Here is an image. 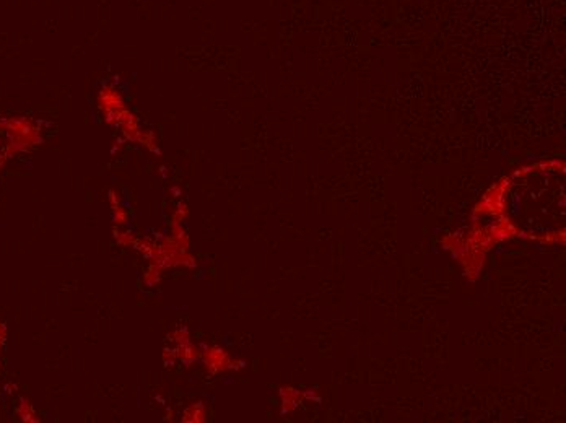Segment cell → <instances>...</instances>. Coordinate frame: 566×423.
I'll return each mask as SVG.
<instances>
[{
    "instance_id": "1",
    "label": "cell",
    "mask_w": 566,
    "mask_h": 423,
    "mask_svg": "<svg viewBox=\"0 0 566 423\" xmlns=\"http://www.w3.org/2000/svg\"><path fill=\"white\" fill-rule=\"evenodd\" d=\"M202 358H204L205 368L209 369L210 374L221 373V371H225V369L233 368V364H235L228 353H226L225 350H221L220 347H207Z\"/></svg>"
},
{
    "instance_id": "2",
    "label": "cell",
    "mask_w": 566,
    "mask_h": 423,
    "mask_svg": "<svg viewBox=\"0 0 566 423\" xmlns=\"http://www.w3.org/2000/svg\"><path fill=\"white\" fill-rule=\"evenodd\" d=\"M200 357L199 348L194 345V343H184V345L178 347V358L186 364V366H192V364L197 362V358Z\"/></svg>"
},
{
    "instance_id": "3",
    "label": "cell",
    "mask_w": 566,
    "mask_h": 423,
    "mask_svg": "<svg viewBox=\"0 0 566 423\" xmlns=\"http://www.w3.org/2000/svg\"><path fill=\"white\" fill-rule=\"evenodd\" d=\"M207 410L202 402H194L190 404L182 414V422H205Z\"/></svg>"
},
{
    "instance_id": "4",
    "label": "cell",
    "mask_w": 566,
    "mask_h": 423,
    "mask_svg": "<svg viewBox=\"0 0 566 423\" xmlns=\"http://www.w3.org/2000/svg\"><path fill=\"white\" fill-rule=\"evenodd\" d=\"M161 282V269L156 266H150L144 273V283L147 287H156Z\"/></svg>"
},
{
    "instance_id": "5",
    "label": "cell",
    "mask_w": 566,
    "mask_h": 423,
    "mask_svg": "<svg viewBox=\"0 0 566 423\" xmlns=\"http://www.w3.org/2000/svg\"><path fill=\"white\" fill-rule=\"evenodd\" d=\"M116 235H114V238H116V241H118V244L119 246H122V247H130V246H135V241H137V238L132 235L130 231H127V230H124V228H116Z\"/></svg>"
},
{
    "instance_id": "6",
    "label": "cell",
    "mask_w": 566,
    "mask_h": 423,
    "mask_svg": "<svg viewBox=\"0 0 566 423\" xmlns=\"http://www.w3.org/2000/svg\"><path fill=\"white\" fill-rule=\"evenodd\" d=\"M169 340L174 342L176 345H184V343L190 342V335L186 327H178V329H174L173 332H169Z\"/></svg>"
},
{
    "instance_id": "7",
    "label": "cell",
    "mask_w": 566,
    "mask_h": 423,
    "mask_svg": "<svg viewBox=\"0 0 566 423\" xmlns=\"http://www.w3.org/2000/svg\"><path fill=\"white\" fill-rule=\"evenodd\" d=\"M113 215H114V225L116 226H125V223L129 221V213H127V210L122 207V205L113 209Z\"/></svg>"
},
{
    "instance_id": "8",
    "label": "cell",
    "mask_w": 566,
    "mask_h": 423,
    "mask_svg": "<svg viewBox=\"0 0 566 423\" xmlns=\"http://www.w3.org/2000/svg\"><path fill=\"white\" fill-rule=\"evenodd\" d=\"M187 216V207L186 204H179L174 213L171 215V225H182V220Z\"/></svg>"
},
{
    "instance_id": "9",
    "label": "cell",
    "mask_w": 566,
    "mask_h": 423,
    "mask_svg": "<svg viewBox=\"0 0 566 423\" xmlns=\"http://www.w3.org/2000/svg\"><path fill=\"white\" fill-rule=\"evenodd\" d=\"M163 360H165V363H168L169 366H171V364L178 360V348H176V350H169V348H165V350H163Z\"/></svg>"
},
{
    "instance_id": "10",
    "label": "cell",
    "mask_w": 566,
    "mask_h": 423,
    "mask_svg": "<svg viewBox=\"0 0 566 423\" xmlns=\"http://www.w3.org/2000/svg\"><path fill=\"white\" fill-rule=\"evenodd\" d=\"M120 202H122V197H120V195H119V192H118V190H113V189H111V190H109V204H111V207H113V209L119 207Z\"/></svg>"
}]
</instances>
